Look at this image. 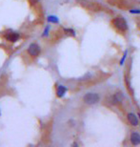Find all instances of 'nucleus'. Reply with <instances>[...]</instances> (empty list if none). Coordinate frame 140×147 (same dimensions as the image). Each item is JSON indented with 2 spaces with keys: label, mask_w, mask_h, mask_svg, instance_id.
Here are the masks:
<instances>
[{
  "label": "nucleus",
  "mask_w": 140,
  "mask_h": 147,
  "mask_svg": "<svg viewBox=\"0 0 140 147\" xmlns=\"http://www.w3.org/2000/svg\"><path fill=\"white\" fill-rule=\"evenodd\" d=\"M112 25L119 33H126L129 30V24L123 16H116L112 20Z\"/></svg>",
  "instance_id": "f257e3e1"
},
{
  "label": "nucleus",
  "mask_w": 140,
  "mask_h": 147,
  "mask_svg": "<svg viewBox=\"0 0 140 147\" xmlns=\"http://www.w3.org/2000/svg\"><path fill=\"white\" fill-rule=\"evenodd\" d=\"M83 101L84 103L87 105H94L97 104L100 101V96L97 93H93V92H89L84 95L83 96Z\"/></svg>",
  "instance_id": "f03ea898"
},
{
  "label": "nucleus",
  "mask_w": 140,
  "mask_h": 147,
  "mask_svg": "<svg viewBox=\"0 0 140 147\" xmlns=\"http://www.w3.org/2000/svg\"><path fill=\"white\" fill-rule=\"evenodd\" d=\"M28 54L31 55V57H38L40 55V53H41V48H40V46L38 44L36 43H31L29 45L28 47Z\"/></svg>",
  "instance_id": "7ed1b4c3"
},
{
  "label": "nucleus",
  "mask_w": 140,
  "mask_h": 147,
  "mask_svg": "<svg viewBox=\"0 0 140 147\" xmlns=\"http://www.w3.org/2000/svg\"><path fill=\"white\" fill-rule=\"evenodd\" d=\"M124 99V95L121 92H116L115 95H113L112 96H110L109 102L112 105H118L121 104L122 101Z\"/></svg>",
  "instance_id": "20e7f679"
},
{
  "label": "nucleus",
  "mask_w": 140,
  "mask_h": 147,
  "mask_svg": "<svg viewBox=\"0 0 140 147\" xmlns=\"http://www.w3.org/2000/svg\"><path fill=\"white\" fill-rule=\"evenodd\" d=\"M126 119L127 121L129 122V124L131 126H133V127H137L139 125V117L135 113H128Z\"/></svg>",
  "instance_id": "39448f33"
},
{
  "label": "nucleus",
  "mask_w": 140,
  "mask_h": 147,
  "mask_svg": "<svg viewBox=\"0 0 140 147\" xmlns=\"http://www.w3.org/2000/svg\"><path fill=\"white\" fill-rule=\"evenodd\" d=\"M130 142L133 146L140 145V134L137 131H133L130 135Z\"/></svg>",
  "instance_id": "423d86ee"
},
{
  "label": "nucleus",
  "mask_w": 140,
  "mask_h": 147,
  "mask_svg": "<svg viewBox=\"0 0 140 147\" xmlns=\"http://www.w3.org/2000/svg\"><path fill=\"white\" fill-rule=\"evenodd\" d=\"M67 91H68V88H67L66 86H64V85H58V86L56 87V96L57 98H63L64 96L66 95V93H67Z\"/></svg>",
  "instance_id": "0eeeda50"
},
{
  "label": "nucleus",
  "mask_w": 140,
  "mask_h": 147,
  "mask_svg": "<svg viewBox=\"0 0 140 147\" xmlns=\"http://www.w3.org/2000/svg\"><path fill=\"white\" fill-rule=\"evenodd\" d=\"M6 40L10 41V42H16L17 40H19L20 36L18 33H10L6 36Z\"/></svg>",
  "instance_id": "6e6552de"
},
{
  "label": "nucleus",
  "mask_w": 140,
  "mask_h": 147,
  "mask_svg": "<svg viewBox=\"0 0 140 147\" xmlns=\"http://www.w3.org/2000/svg\"><path fill=\"white\" fill-rule=\"evenodd\" d=\"M63 33L68 36H71V37H75L76 36V33L74 29L72 28H64L63 29Z\"/></svg>",
  "instance_id": "1a4fd4ad"
},
{
  "label": "nucleus",
  "mask_w": 140,
  "mask_h": 147,
  "mask_svg": "<svg viewBox=\"0 0 140 147\" xmlns=\"http://www.w3.org/2000/svg\"><path fill=\"white\" fill-rule=\"evenodd\" d=\"M47 20H48V22L54 23V24L59 23V19H58V17L55 16H49L48 17H47Z\"/></svg>",
  "instance_id": "9d476101"
},
{
  "label": "nucleus",
  "mask_w": 140,
  "mask_h": 147,
  "mask_svg": "<svg viewBox=\"0 0 140 147\" xmlns=\"http://www.w3.org/2000/svg\"><path fill=\"white\" fill-rule=\"evenodd\" d=\"M128 54H129V51H128V50H126V51L124 52L123 55H122V57H121V59H120V62H119V65H120V66H123L124 64H125V61H126V58L128 57Z\"/></svg>",
  "instance_id": "9b49d317"
},
{
  "label": "nucleus",
  "mask_w": 140,
  "mask_h": 147,
  "mask_svg": "<svg viewBox=\"0 0 140 147\" xmlns=\"http://www.w3.org/2000/svg\"><path fill=\"white\" fill-rule=\"evenodd\" d=\"M129 11L132 14H140V9H132Z\"/></svg>",
  "instance_id": "f8f14e48"
},
{
  "label": "nucleus",
  "mask_w": 140,
  "mask_h": 147,
  "mask_svg": "<svg viewBox=\"0 0 140 147\" xmlns=\"http://www.w3.org/2000/svg\"><path fill=\"white\" fill-rule=\"evenodd\" d=\"M40 1V0H29V2H30V4L31 6H33V5H36V3H38Z\"/></svg>",
  "instance_id": "ddd939ff"
},
{
  "label": "nucleus",
  "mask_w": 140,
  "mask_h": 147,
  "mask_svg": "<svg viewBox=\"0 0 140 147\" xmlns=\"http://www.w3.org/2000/svg\"><path fill=\"white\" fill-rule=\"evenodd\" d=\"M49 30H50V27H47L46 29H45V31H44V34L43 36H48V32H49Z\"/></svg>",
  "instance_id": "4468645a"
},
{
  "label": "nucleus",
  "mask_w": 140,
  "mask_h": 147,
  "mask_svg": "<svg viewBox=\"0 0 140 147\" xmlns=\"http://www.w3.org/2000/svg\"><path fill=\"white\" fill-rule=\"evenodd\" d=\"M77 1H80V2H82V1H85V0H77Z\"/></svg>",
  "instance_id": "2eb2a0df"
},
{
  "label": "nucleus",
  "mask_w": 140,
  "mask_h": 147,
  "mask_svg": "<svg viewBox=\"0 0 140 147\" xmlns=\"http://www.w3.org/2000/svg\"><path fill=\"white\" fill-rule=\"evenodd\" d=\"M137 116H138V117L140 119V113H138V114H137Z\"/></svg>",
  "instance_id": "dca6fc26"
}]
</instances>
